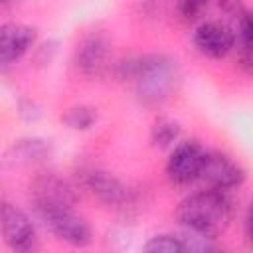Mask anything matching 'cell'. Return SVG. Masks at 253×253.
<instances>
[{"label": "cell", "mask_w": 253, "mask_h": 253, "mask_svg": "<svg viewBox=\"0 0 253 253\" xmlns=\"http://www.w3.org/2000/svg\"><path fill=\"white\" fill-rule=\"evenodd\" d=\"M51 152L49 144L42 138H24L12 146V160L16 164H32L47 158Z\"/></svg>", "instance_id": "cell-12"}, {"label": "cell", "mask_w": 253, "mask_h": 253, "mask_svg": "<svg viewBox=\"0 0 253 253\" xmlns=\"http://www.w3.org/2000/svg\"><path fill=\"white\" fill-rule=\"evenodd\" d=\"M219 10L225 16L235 18V20H241L243 14L247 12L245 6H243V0H219Z\"/></svg>", "instance_id": "cell-18"}, {"label": "cell", "mask_w": 253, "mask_h": 253, "mask_svg": "<svg viewBox=\"0 0 253 253\" xmlns=\"http://www.w3.org/2000/svg\"><path fill=\"white\" fill-rule=\"evenodd\" d=\"M245 231H247V237H249V243L253 245V204L247 211V219H245Z\"/></svg>", "instance_id": "cell-20"}, {"label": "cell", "mask_w": 253, "mask_h": 253, "mask_svg": "<svg viewBox=\"0 0 253 253\" xmlns=\"http://www.w3.org/2000/svg\"><path fill=\"white\" fill-rule=\"evenodd\" d=\"M200 180H204L213 190H233L243 184L245 170L223 152H206Z\"/></svg>", "instance_id": "cell-6"}, {"label": "cell", "mask_w": 253, "mask_h": 253, "mask_svg": "<svg viewBox=\"0 0 253 253\" xmlns=\"http://www.w3.org/2000/svg\"><path fill=\"white\" fill-rule=\"evenodd\" d=\"M204 158H206V150L202 148L200 142L184 140L172 150L166 164V174L174 184L180 186L190 184L200 178Z\"/></svg>", "instance_id": "cell-7"}, {"label": "cell", "mask_w": 253, "mask_h": 253, "mask_svg": "<svg viewBox=\"0 0 253 253\" xmlns=\"http://www.w3.org/2000/svg\"><path fill=\"white\" fill-rule=\"evenodd\" d=\"M61 121L73 130H87L97 121V109L89 105H75L61 115Z\"/></svg>", "instance_id": "cell-13"}, {"label": "cell", "mask_w": 253, "mask_h": 253, "mask_svg": "<svg viewBox=\"0 0 253 253\" xmlns=\"http://www.w3.org/2000/svg\"><path fill=\"white\" fill-rule=\"evenodd\" d=\"M30 202L40 215L51 210L73 208L77 204V192L65 178L53 172H42L30 184Z\"/></svg>", "instance_id": "cell-3"}, {"label": "cell", "mask_w": 253, "mask_h": 253, "mask_svg": "<svg viewBox=\"0 0 253 253\" xmlns=\"http://www.w3.org/2000/svg\"><path fill=\"white\" fill-rule=\"evenodd\" d=\"M12 2H16V0H2V4H6V6H8V4H12Z\"/></svg>", "instance_id": "cell-21"}, {"label": "cell", "mask_w": 253, "mask_h": 253, "mask_svg": "<svg viewBox=\"0 0 253 253\" xmlns=\"http://www.w3.org/2000/svg\"><path fill=\"white\" fill-rule=\"evenodd\" d=\"M47 229L61 241L73 245V247H87L91 243V227L83 217H79L73 208L67 210H51L38 215Z\"/></svg>", "instance_id": "cell-4"}, {"label": "cell", "mask_w": 253, "mask_h": 253, "mask_svg": "<svg viewBox=\"0 0 253 253\" xmlns=\"http://www.w3.org/2000/svg\"><path fill=\"white\" fill-rule=\"evenodd\" d=\"M239 40L241 47L253 49V12H245L239 20Z\"/></svg>", "instance_id": "cell-17"}, {"label": "cell", "mask_w": 253, "mask_h": 253, "mask_svg": "<svg viewBox=\"0 0 253 253\" xmlns=\"http://www.w3.org/2000/svg\"><path fill=\"white\" fill-rule=\"evenodd\" d=\"M132 81L136 83L138 99L148 107H156L176 93L180 71L176 61L166 55H144L134 59Z\"/></svg>", "instance_id": "cell-2"}, {"label": "cell", "mask_w": 253, "mask_h": 253, "mask_svg": "<svg viewBox=\"0 0 253 253\" xmlns=\"http://www.w3.org/2000/svg\"><path fill=\"white\" fill-rule=\"evenodd\" d=\"M2 237L6 245L14 251H34L38 247V235L32 219L14 204L4 202L2 213Z\"/></svg>", "instance_id": "cell-5"}, {"label": "cell", "mask_w": 253, "mask_h": 253, "mask_svg": "<svg viewBox=\"0 0 253 253\" xmlns=\"http://www.w3.org/2000/svg\"><path fill=\"white\" fill-rule=\"evenodd\" d=\"M194 45L200 53L213 59H221L233 49L235 36L227 26L219 22H204L194 32Z\"/></svg>", "instance_id": "cell-9"}, {"label": "cell", "mask_w": 253, "mask_h": 253, "mask_svg": "<svg viewBox=\"0 0 253 253\" xmlns=\"http://www.w3.org/2000/svg\"><path fill=\"white\" fill-rule=\"evenodd\" d=\"M176 217L188 231L215 239L229 227L233 206L223 190L210 188L182 200L176 210Z\"/></svg>", "instance_id": "cell-1"}, {"label": "cell", "mask_w": 253, "mask_h": 253, "mask_svg": "<svg viewBox=\"0 0 253 253\" xmlns=\"http://www.w3.org/2000/svg\"><path fill=\"white\" fill-rule=\"evenodd\" d=\"M178 136H180V126L168 119H160L158 123H154L152 132H150V140L158 148H166V146L174 144L178 140Z\"/></svg>", "instance_id": "cell-14"}, {"label": "cell", "mask_w": 253, "mask_h": 253, "mask_svg": "<svg viewBox=\"0 0 253 253\" xmlns=\"http://www.w3.org/2000/svg\"><path fill=\"white\" fill-rule=\"evenodd\" d=\"M144 251L148 253H184L186 243L182 241V237H174V235H156L150 237L144 245Z\"/></svg>", "instance_id": "cell-15"}, {"label": "cell", "mask_w": 253, "mask_h": 253, "mask_svg": "<svg viewBox=\"0 0 253 253\" xmlns=\"http://www.w3.org/2000/svg\"><path fill=\"white\" fill-rule=\"evenodd\" d=\"M237 65L243 73L253 75V49L249 47H241L239 49V57H237Z\"/></svg>", "instance_id": "cell-19"}, {"label": "cell", "mask_w": 253, "mask_h": 253, "mask_svg": "<svg viewBox=\"0 0 253 253\" xmlns=\"http://www.w3.org/2000/svg\"><path fill=\"white\" fill-rule=\"evenodd\" d=\"M36 42V30L26 24H4L0 30V61L10 65L18 61Z\"/></svg>", "instance_id": "cell-10"}, {"label": "cell", "mask_w": 253, "mask_h": 253, "mask_svg": "<svg viewBox=\"0 0 253 253\" xmlns=\"http://www.w3.org/2000/svg\"><path fill=\"white\" fill-rule=\"evenodd\" d=\"M109 42L101 34L87 36L75 51V67L87 77H101L109 67Z\"/></svg>", "instance_id": "cell-8"}, {"label": "cell", "mask_w": 253, "mask_h": 253, "mask_svg": "<svg viewBox=\"0 0 253 253\" xmlns=\"http://www.w3.org/2000/svg\"><path fill=\"white\" fill-rule=\"evenodd\" d=\"M206 4L208 2H204V0H178L176 8L184 20H194L200 16V12L206 8Z\"/></svg>", "instance_id": "cell-16"}, {"label": "cell", "mask_w": 253, "mask_h": 253, "mask_svg": "<svg viewBox=\"0 0 253 253\" xmlns=\"http://www.w3.org/2000/svg\"><path fill=\"white\" fill-rule=\"evenodd\" d=\"M83 186L107 206H125L128 202V188L115 176L103 170H87Z\"/></svg>", "instance_id": "cell-11"}, {"label": "cell", "mask_w": 253, "mask_h": 253, "mask_svg": "<svg viewBox=\"0 0 253 253\" xmlns=\"http://www.w3.org/2000/svg\"><path fill=\"white\" fill-rule=\"evenodd\" d=\"M204 2H210V0H204Z\"/></svg>", "instance_id": "cell-22"}]
</instances>
